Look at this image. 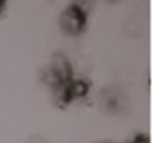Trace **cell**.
<instances>
[{
  "label": "cell",
  "instance_id": "6da1fadb",
  "mask_svg": "<svg viewBox=\"0 0 152 143\" xmlns=\"http://www.w3.org/2000/svg\"><path fill=\"white\" fill-rule=\"evenodd\" d=\"M85 24V14L75 5L67 8L60 15V28L69 36H78Z\"/></svg>",
  "mask_w": 152,
  "mask_h": 143
},
{
  "label": "cell",
  "instance_id": "7a4b0ae2",
  "mask_svg": "<svg viewBox=\"0 0 152 143\" xmlns=\"http://www.w3.org/2000/svg\"><path fill=\"white\" fill-rule=\"evenodd\" d=\"M27 143H48V140L43 136H40V134H34V136H31L27 140Z\"/></svg>",
  "mask_w": 152,
  "mask_h": 143
},
{
  "label": "cell",
  "instance_id": "3957f363",
  "mask_svg": "<svg viewBox=\"0 0 152 143\" xmlns=\"http://www.w3.org/2000/svg\"><path fill=\"white\" fill-rule=\"evenodd\" d=\"M3 2H5V0H0V8H2V5H3Z\"/></svg>",
  "mask_w": 152,
  "mask_h": 143
},
{
  "label": "cell",
  "instance_id": "277c9868",
  "mask_svg": "<svg viewBox=\"0 0 152 143\" xmlns=\"http://www.w3.org/2000/svg\"><path fill=\"white\" fill-rule=\"evenodd\" d=\"M107 2H118V0H107Z\"/></svg>",
  "mask_w": 152,
  "mask_h": 143
}]
</instances>
